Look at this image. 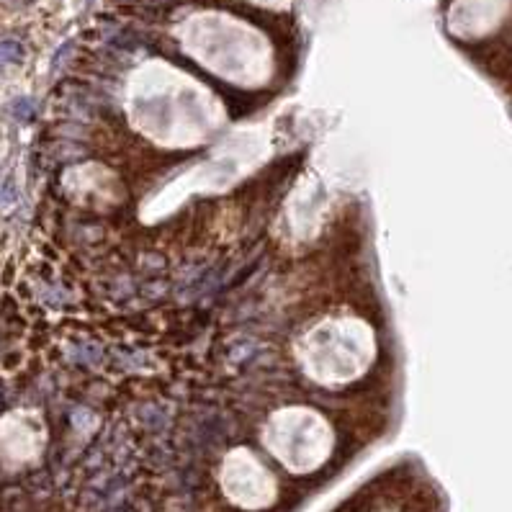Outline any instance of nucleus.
Here are the masks:
<instances>
[{
	"label": "nucleus",
	"instance_id": "nucleus-1",
	"mask_svg": "<svg viewBox=\"0 0 512 512\" xmlns=\"http://www.w3.org/2000/svg\"><path fill=\"white\" fill-rule=\"evenodd\" d=\"M224 492L240 507L260 510V507L271 505L273 482L253 456L237 451L235 456L227 458V466H224Z\"/></svg>",
	"mask_w": 512,
	"mask_h": 512
}]
</instances>
